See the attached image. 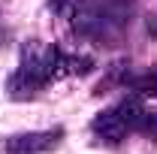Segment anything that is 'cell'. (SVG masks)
<instances>
[{
	"mask_svg": "<svg viewBox=\"0 0 157 154\" xmlns=\"http://www.w3.org/2000/svg\"><path fill=\"white\" fill-rule=\"evenodd\" d=\"M63 139V130L55 127V130H27V133H15L3 139V148L9 154H45L52 151Z\"/></svg>",
	"mask_w": 157,
	"mask_h": 154,
	"instance_id": "cell-1",
	"label": "cell"
},
{
	"mask_svg": "<svg viewBox=\"0 0 157 154\" xmlns=\"http://www.w3.org/2000/svg\"><path fill=\"white\" fill-rule=\"evenodd\" d=\"M91 130H94L103 142H121L124 136L130 133V127H127L124 115L118 112V106L106 109V112H100V115L94 118V124H91Z\"/></svg>",
	"mask_w": 157,
	"mask_h": 154,
	"instance_id": "cell-2",
	"label": "cell"
},
{
	"mask_svg": "<svg viewBox=\"0 0 157 154\" xmlns=\"http://www.w3.org/2000/svg\"><path fill=\"white\" fill-rule=\"evenodd\" d=\"M127 85H130V91L136 97H154L157 94V70H148V73H142V76L127 79Z\"/></svg>",
	"mask_w": 157,
	"mask_h": 154,
	"instance_id": "cell-3",
	"label": "cell"
}]
</instances>
